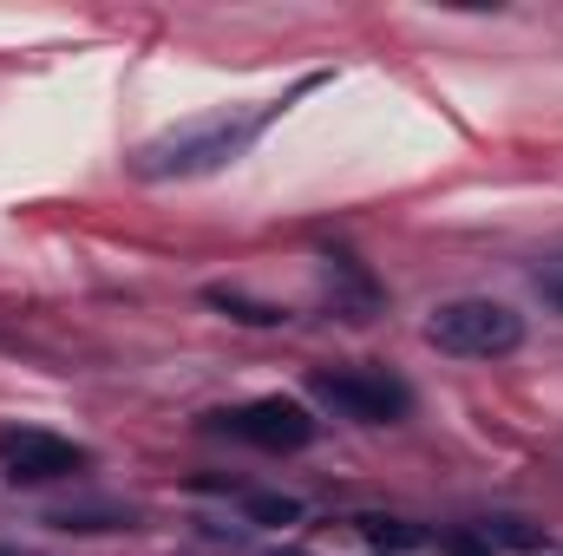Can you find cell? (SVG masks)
Wrapping results in <instances>:
<instances>
[{"instance_id":"6da1fadb","label":"cell","mask_w":563,"mask_h":556,"mask_svg":"<svg viewBox=\"0 0 563 556\" xmlns=\"http://www.w3.org/2000/svg\"><path fill=\"white\" fill-rule=\"evenodd\" d=\"M288 99L276 105H263V112H250V119H203V125H184V132H164V138H151L132 157V170L151 177V184H164V177H210V170H223V164H236L256 132L276 119Z\"/></svg>"},{"instance_id":"7a4b0ae2","label":"cell","mask_w":563,"mask_h":556,"mask_svg":"<svg viewBox=\"0 0 563 556\" xmlns=\"http://www.w3.org/2000/svg\"><path fill=\"white\" fill-rule=\"evenodd\" d=\"M426 341H432L439 354H459V360H505V354H518V347H525V314H518V308H505V301L465 294V301L432 308Z\"/></svg>"},{"instance_id":"3957f363","label":"cell","mask_w":563,"mask_h":556,"mask_svg":"<svg viewBox=\"0 0 563 556\" xmlns=\"http://www.w3.org/2000/svg\"><path fill=\"white\" fill-rule=\"evenodd\" d=\"M308 387H314V400H328L334 413L367 419V425H387V419L413 413L407 380H394V374H380V367H321Z\"/></svg>"},{"instance_id":"277c9868","label":"cell","mask_w":563,"mask_h":556,"mask_svg":"<svg viewBox=\"0 0 563 556\" xmlns=\"http://www.w3.org/2000/svg\"><path fill=\"white\" fill-rule=\"evenodd\" d=\"M0 465L13 485H46V478H73L86 471V445L40 432V425H0Z\"/></svg>"},{"instance_id":"5b68a950","label":"cell","mask_w":563,"mask_h":556,"mask_svg":"<svg viewBox=\"0 0 563 556\" xmlns=\"http://www.w3.org/2000/svg\"><path fill=\"white\" fill-rule=\"evenodd\" d=\"M217 425L236 432V438H250V445H263V452H301V445L314 438V413H308L301 400H288V393L250 400V407H236V413H217Z\"/></svg>"},{"instance_id":"8992f818","label":"cell","mask_w":563,"mask_h":556,"mask_svg":"<svg viewBox=\"0 0 563 556\" xmlns=\"http://www.w3.org/2000/svg\"><path fill=\"white\" fill-rule=\"evenodd\" d=\"M328 301H334L341 321H374L380 288H374V276H367L354 256H328Z\"/></svg>"},{"instance_id":"52a82bcc","label":"cell","mask_w":563,"mask_h":556,"mask_svg":"<svg viewBox=\"0 0 563 556\" xmlns=\"http://www.w3.org/2000/svg\"><path fill=\"white\" fill-rule=\"evenodd\" d=\"M203 301L210 308H223L230 321H243V327H276L282 308H269V301H250V294H236V288H203Z\"/></svg>"},{"instance_id":"ba28073f","label":"cell","mask_w":563,"mask_h":556,"mask_svg":"<svg viewBox=\"0 0 563 556\" xmlns=\"http://www.w3.org/2000/svg\"><path fill=\"white\" fill-rule=\"evenodd\" d=\"M361 537H367L374 551H420L426 544L420 531H407V524H394V518H361Z\"/></svg>"},{"instance_id":"9c48e42d","label":"cell","mask_w":563,"mask_h":556,"mask_svg":"<svg viewBox=\"0 0 563 556\" xmlns=\"http://www.w3.org/2000/svg\"><path fill=\"white\" fill-rule=\"evenodd\" d=\"M250 518H256V524H295V518H301V504H295V498H282V491H256V498H250Z\"/></svg>"},{"instance_id":"30bf717a","label":"cell","mask_w":563,"mask_h":556,"mask_svg":"<svg viewBox=\"0 0 563 556\" xmlns=\"http://www.w3.org/2000/svg\"><path fill=\"white\" fill-rule=\"evenodd\" d=\"M538 288H544V301L563 314V263H558V269H544V276H538Z\"/></svg>"},{"instance_id":"8fae6325","label":"cell","mask_w":563,"mask_h":556,"mask_svg":"<svg viewBox=\"0 0 563 556\" xmlns=\"http://www.w3.org/2000/svg\"><path fill=\"white\" fill-rule=\"evenodd\" d=\"M445 551L452 556H492V544H478V537H445Z\"/></svg>"},{"instance_id":"7c38bea8","label":"cell","mask_w":563,"mask_h":556,"mask_svg":"<svg viewBox=\"0 0 563 556\" xmlns=\"http://www.w3.org/2000/svg\"><path fill=\"white\" fill-rule=\"evenodd\" d=\"M269 556H308V551H269Z\"/></svg>"}]
</instances>
